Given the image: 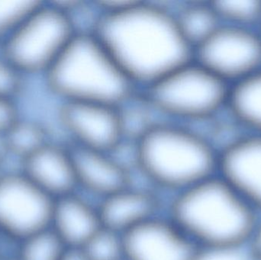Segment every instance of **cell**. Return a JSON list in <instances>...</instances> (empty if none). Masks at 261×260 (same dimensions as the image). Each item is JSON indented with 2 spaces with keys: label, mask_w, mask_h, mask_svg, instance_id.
Masks as SVG:
<instances>
[{
  "label": "cell",
  "mask_w": 261,
  "mask_h": 260,
  "mask_svg": "<svg viewBox=\"0 0 261 260\" xmlns=\"http://www.w3.org/2000/svg\"><path fill=\"white\" fill-rule=\"evenodd\" d=\"M92 32L142 89L194 60L174 13L150 2H116L101 12Z\"/></svg>",
  "instance_id": "cell-1"
},
{
  "label": "cell",
  "mask_w": 261,
  "mask_h": 260,
  "mask_svg": "<svg viewBox=\"0 0 261 260\" xmlns=\"http://www.w3.org/2000/svg\"><path fill=\"white\" fill-rule=\"evenodd\" d=\"M169 220L199 249L247 248L260 213L218 175L173 195Z\"/></svg>",
  "instance_id": "cell-2"
},
{
  "label": "cell",
  "mask_w": 261,
  "mask_h": 260,
  "mask_svg": "<svg viewBox=\"0 0 261 260\" xmlns=\"http://www.w3.org/2000/svg\"><path fill=\"white\" fill-rule=\"evenodd\" d=\"M134 166L154 189L175 195L217 175L218 151L190 125L155 122L135 138Z\"/></svg>",
  "instance_id": "cell-3"
},
{
  "label": "cell",
  "mask_w": 261,
  "mask_h": 260,
  "mask_svg": "<svg viewBox=\"0 0 261 260\" xmlns=\"http://www.w3.org/2000/svg\"><path fill=\"white\" fill-rule=\"evenodd\" d=\"M43 79L61 102L119 108L135 97L138 88L92 31H78Z\"/></svg>",
  "instance_id": "cell-4"
},
{
  "label": "cell",
  "mask_w": 261,
  "mask_h": 260,
  "mask_svg": "<svg viewBox=\"0 0 261 260\" xmlns=\"http://www.w3.org/2000/svg\"><path fill=\"white\" fill-rule=\"evenodd\" d=\"M230 88L193 60L143 89L141 96L155 112L188 125L210 122L224 112Z\"/></svg>",
  "instance_id": "cell-5"
},
{
  "label": "cell",
  "mask_w": 261,
  "mask_h": 260,
  "mask_svg": "<svg viewBox=\"0 0 261 260\" xmlns=\"http://www.w3.org/2000/svg\"><path fill=\"white\" fill-rule=\"evenodd\" d=\"M77 32L71 14L43 0L0 50L25 77H43Z\"/></svg>",
  "instance_id": "cell-6"
},
{
  "label": "cell",
  "mask_w": 261,
  "mask_h": 260,
  "mask_svg": "<svg viewBox=\"0 0 261 260\" xmlns=\"http://www.w3.org/2000/svg\"><path fill=\"white\" fill-rule=\"evenodd\" d=\"M194 60L234 85L261 69L260 31L222 23L196 47Z\"/></svg>",
  "instance_id": "cell-7"
},
{
  "label": "cell",
  "mask_w": 261,
  "mask_h": 260,
  "mask_svg": "<svg viewBox=\"0 0 261 260\" xmlns=\"http://www.w3.org/2000/svg\"><path fill=\"white\" fill-rule=\"evenodd\" d=\"M55 200L22 172L0 177V238L17 244L50 227Z\"/></svg>",
  "instance_id": "cell-8"
},
{
  "label": "cell",
  "mask_w": 261,
  "mask_h": 260,
  "mask_svg": "<svg viewBox=\"0 0 261 260\" xmlns=\"http://www.w3.org/2000/svg\"><path fill=\"white\" fill-rule=\"evenodd\" d=\"M58 120L70 145L115 153L127 137L122 110L94 102H61Z\"/></svg>",
  "instance_id": "cell-9"
},
{
  "label": "cell",
  "mask_w": 261,
  "mask_h": 260,
  "mask_svg": "<svg viewBox=\"0 0 261 260\" xmlns=\"http://www.w3.org/2000/svg\"><path fill=\"white\" fill-rule=\"evenodd\" d=\"M217 175L261 213V134L244 132L218 151Z\"/></svg>",
  "instance_id": "cell-10"
},
{
  "label": "cell",
  "mask_w": 261,
  "mask_h": 260,
  "mask_svg": "<svg viewBox=\"0 0 261 260\" xmlns=\"http://www.w3.org/2000/svg\"><path fill=\"white\" fill-rule=\"evenodd\" d=\"M128 260H193L199 250L168 218H153L123 235Z\"/></svg>",
  "instance_id": "cell-11"
},
{
  "label": "cell",
  "mask_w": 261,
  "mask_h": 260,
  "mask_svg": "<svg viewBox=\"0 0 261 260\" xmlns=\"http://www.w3.org/2000/svg\"><path fill=\"white\" fill-rule=\"evenodd\" d=\"M77 191L97 198L98 201L132 184V169L114 153L69 145Z\"/></svg>",
  "instance_id": "cell-12"
},
{
  "label": "cell",
  "mask_w": 261,
  "mask_h": 260,
  "mask_svg": "<svg viewBox=\"0 0 261 260\" xmlns=\"http://www.w3.org/2000/svg\"><path fill=\"white\" fill-rule=\"evenodd\" d=\"M21 172L54 200L78 190L69 145L50 140L23 160Z\"/></svg>",
  "instance_id": "cell-13"
},
{
  "label": "cell",
  "mask_w": 261,
  "mask_h": 260,
  "mask_svg": "<svg viewBox=\"0 0 261 260\" xmlns=\"http://www.w3.org/2000/svg\"><path fill=\"white\" fill-rule=\"evenodd\" d=\"M102 227L119 235L158 218L161 200L154 189L127 186L97 203Z\"/></svg>",
  "instance_id": "cell-14"
},
{
  "label": "cell",
  "mask_w": 261,
  "mask_h": 260,
  "mask_svg": "<svg viewBox=\"0 0 261 260\" xmlns=\"http://www.w3.org/2000/svg\"><path fill=\"white\" fill-rule=\"evenodd\" d=\"M102 227L97 204L78 191L55 200L50 227L66 247L82 248Z\"/></svg>",
  "instance_id": "cell-15"
},
{
  "label": "cell",
  "mask_w": 261,
  "mask_h": 260,
  "mask_svg": "<svg viewBox=\"0 0 261 260\" xmlns=\"http://www.w3.org/2000/svg\"><path fill=\"white\" fill-rule=\"evenodd\" d=\"M227 109L244 131L261 134V69L231 85Z\"/></svg>",
  "instance_id": "cell-16"
},
{
  "label": "cell",
  "mask_w": 261,
  "mask_h": 260,
  "mask_svg": "<svg viewBox=\"0 0 261 260\" xmlns=\"http://www.w3.org/2000/svg\"><path fill=\"white\" fill-rule=\"evenodd\" d=\"M174 16L181 33L193 50L222 24L211 1L190 2Z\"/></svg>",
  "instance_id": "cell-17"
},
{
  "label": "cell",
  "mask_w": 261,
  "mask_h": 260,
  "mask_svg": "<svg viewBox=\"0 0 261 260\" xmlns=\"http://www.w3.org/2000/svg\"><path fill=\"white\" fill-rule=\"evenodd\" d=\"M9 155L22 162L52 140L39 121L20 115L3 133Z\"/></svg>",
  "instance_id": "cell-18"
},
{
  "label": "cell",
  "mask_w": 261,
  "mask_h": 260,
  "mask_svg": "<svg viewBox=\"0 0 261 260\" xmlns=\"http://www.w3.org/2000/svg\"><path fill=\"white\" fill-rule=\"evenodd\" d=\"M66 247L49 227L18 242L13 260H60Z\"/></svg>",
  "instance_id": "cell-19"
},
{
  "label": "cell",
  "mask_w": 261,
  "mask_h": 260,
  "mask_svg": "<svg viewBox=\"0 0 261 260\" xmlns=\"http://www.w3.org/2000/svg\"><path fill=\"white\" fill-rule=\"evenodd\" d=\"M223 24L249 28L261 27V0L211 1Z\"/></svg>",
  "instance_id": "cell-20"
},
{
  "label": "cell",
  "mask_w": 261,
  "mask_h": 260,
  "mask_svg": "<svg viewBox=\"0 0 261 260\" xmlns=\"http://www.w3.org/2000/svg\"><path fill=\"white\" fill-rule=\"evenodd\" d=\"M82 249L90 260H122L125 258L123 236L104 227Z\"/></svg>",
  "instance_id": "cell-21"
},
{
  "label": "cell",
  "mask_w": 261,
  "mask_h": 260,
  "mask_svg": "<svg viewBox=\"0 0 261 260\" xmlns=\"http://www.w3.org/2000/svg\"><path fill=\"white\" fill-rule=\"evenodd\" d=\"M42 1L0 0V46Z\"/></svg>",
  "instance_id": "cell-22"
},
{
  "label": "cell",
  "mask_w": 261,
  "mask_h": 260,
  "mask_svg": "<svg viewBox=\"0 0 261 260\" xmlns=\"http://www.w3.org/2000/svg\"><path fill=\"white\" fill-rule=\"evenodd\" d=\"M27 79L0 50V99L18 103Z\"/></svg>",
  "instance_id": "cell-23"
},
{
  "label": "cell",
  "mask_w": 261,
  "mask_h": 260,
  "mask_svg": "<svg viewBox=\"0 0 261 260\" xmlns=\"http://www.w3.org/2000/svg\"><path fill=\"white\" fill-rule=\"evenodd\" d=\"M193 260H253L248 249L213 250L199 249Z\"/></svg>",
  "instance_id": "cell-24"
},
{
  "label": "cell",
  "mask_w": 261,
  "mask_h": 260,
  "mask_svg": "<svg viewBox=\"0 0 261 260\" xmlns=\"http://www.w3.org/2000/svg\"><path fill=\"white\" fill-rule=\"evenodd\" d=\"M20 115L18 103L0 99V134H3Z\"/></svg>",
  "instance_id": "cell-25"
},
{
  "label": "cell",
  "mask_w": 261,
  "mask_h": 260,
  "mask_svg": "<svg viewBox=\"0 0 261 260\" xmlns=\"http://www.w3.org/2000/svg\"><path fill=\"white\" fill-rule=\"evenodd\" d=\"M253 260H261V213L247 247Z\"/></svg>",
  "instance_id": "cell-26"
},
{
  "label": "cell",
  "mask_w": 261,
  "mask_h": 260,
  "mask_svg": "<svg viewBox=\"0 0 261 260\" xmlns=\"http://www.w3.org/2000/svg\"><path fill=\"white\" fill-rule=\"evenodd\" d=\"M60 260H90L82 248L66 247Z\"/></svg>",
  "instance_id": "cell-27"
},
{
  "label": "cell",
  "mask_w": 261,
  "mask_h": 260,
  "mask_svg": "<svg viewBox=\"0 0 261 260\" xmlns=\"http://www.w3.org/2000/svg\"><path fill=\"white\" fill-rule=\"evenodd\" d=\"M14 256L12 253L6 251L0 245V260H13Z\"/></svg>",
  "instance_id": "cell-28"
},
{
  "label": "cell",
  "mask_w": 261,
  "mask_h": 260,
  "mask_svg": "<svg viewBox=\"0 0 261 260\" xmlns=\"http://www.w3.org/2000/svg\"><path fill=\"white\" fill-rule=\"evenodd\" d=\"M3 175V170H2L1 164H0V177Z\"/></svg>",
  "instance_id": "cell-29"
},
{
  "label": "cell",
  "mask_w": 261,
  "mask_h": 260,
  "mask_svg": "<svg viewBox=\"0 0 261 260\" xmlns=\"http://www.w3.org/2000/svg\"><path fill=\"white\" fill-rule=\"evenodd\" d=\"M122 260H128V259H127L125 257V258H124V259H122Z\"/></svg>",
  "instance_id": "cell-30"
},
{
  "label": "cell",
  "mask_w": 261,
  "mask_h": 260,
  "mask_svg": "<svg viewBox=\"0 0 261 260\" xmlns=\"http://www.w3.org/2000/svg\"><path fill=\"white\" fill-rule=\"evenodd\" d=\"M259 31H260V35H261V27H260V29H259Z\"/></svg>",
  "instance_id": "cell-31"
}]
</instances>
